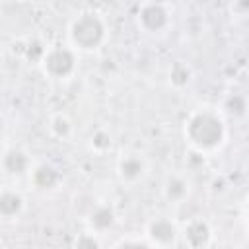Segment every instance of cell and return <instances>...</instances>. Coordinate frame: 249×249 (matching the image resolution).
I'll return each instance as SVG.
<instances>
[{
	"mask_svg": "<svg viewBox=\"0 0 249 249\" xmlns=\"http://www.w3.org/2000/svg\"><path fill=\"white\" fill-rule=\"evenodd\" d=\"M183 136L191 150L202 156H212L220 152L228 140V124L222 111L214 107L193 109L185 119Z\"/></svg>",
	"mask_w": 249,
	"mask_h": 249,
	"instance_id": "cell-1",
	"label": "cell"
},
{
	"mask_svg": "<svg viewBox=\"0 0 249 249\" xmlns=\"http://www.w3.org/2000/svg\"><path fill=\"white\" fill-rule=\"evenodd\" d=\"M68 45L78 53H93L107 41V23L95 12H82L66 27Z\"/></svg>",
	"mask_w": 249,
	"mask_h": 249,
	"instance_id": "cell-2",
	"label": "cell"
},
{
	"mask_svg": "<svg viewBox=\"0 0 249 249\" xmlns=\"http://www.w3.org/2000/svg\"><path fill=\"white\" fill-rule=\"evenodd\" d=\"M78 62L80 60L76 49H72L68 43H56L47 47L39 66L49 80L66 82L74 78V74L78 72Z\"/></svg>",
	"mask_w": 249,
	"mask_h": 249,
	"instance_id": "cell-3",
	"label": "cell"
},
{
	"mask_svg": "<svg viewBox=\"0 0 249 249\" xmlns=\"http://www.w3.org/2000/svg\"><path fill=\"white\" fill-rule=\"evenodd\" d=\"M171 23L167 6L160 0H142L136 10V25L150 35L163 33Z\"/></svg>",
	"mask_w": 249,
	"mask_h": 249,
	"instance_id": "cell-4",
	"label": "cell"
},
{
	"mask_svg": "<svg viewBox=\"0 0 249 249\" xmlns=\"http://www.w3.org/2000/svg\"><path fill=\"white\" fill-rule=\"evenodd\" d=\"M117 177L121 179V183L134 187L138 183H142L148 175V160L138 152V150H126L117 158Z\"/></svg>",
	"mask_w": 249,
	"mask_h": 249,
	"instance_id": "cell-5",
	"label": "cell"
},
{
	"mask_svg": "<svg viewBox=\"0 0 249 249\" xmlns=\"http://www.w3.org/2000/svg\"><path fill=\"white\" fill-rule=\"evenodd\" d=\"M179 241L191 249L210 247L214 243V228L206 218L195 216L179 226Z\"/></svg>",
	"mask_w": 249,
	"mask_h": 249,
	"instance_id": "cell-6",
	"label": "cell"
},
{
	"mask_svg": "<svg viewBox=\"0 0 249 249\" xmlns=\"http://www.w3.org/2000/svg\"><path fill=\"white\" fill-rule=\"evenodd\" d=\"M144 235L152 247H173L179 243V226L167 216H156L146 222Z\"/></svg>",
	"mask_w": 249,
	"mask_h": 249,
	"instance_id": "cell-7",
	"label": "cell"
},
{
	"mask_svg": "<svg viewBox=\"0 0 249 249\" xmlns=\"http://www.w3.org/2000/svg\"><path fill=\"white\" fill-rule=\"evenodd\" d=\"M86 226L89 231L103 235L117 226V210L111 202H93L86 212Z\"/></svg>",
	"mask_w": 249,
	"mask_h": 249,
	"instance_id": "cell-8",
	"label": "cell"
},
{
	"mask_svg": "<svg viewBox=\"0 0 249 249\" xmlns=\"http://www.w3.org/2000/svg\"><path fill=\"white\" fill-rule=\"evenodd\" d=\"M33 167V160L27 150L19 146H10L0 156V169L10 177H23L29 175Z\"/></svg>",
	"mask_w": 249,
	"mask_h": 249,
	"instance_id": "cell-9",
	"label": "cell"
},
{
	"mask_svg": "<svg viewBox=\"0 0 249 249\" xmlns=\"http://www.w3.org/2000/svg\"><path fill=\"white\" fill-rule=\"evenodd\" d=\"M29 183L33 185L35 191L53 193L62 185V173L56 165L49 161H39V163H33L29 171Z\"/></svg>",
	"mask_w": 249,
	"mask_h": 249,
	"instance_id": "cell-10",
	"label": "cell"
},
{
	"mask_svg": "<svg viewBox=\"0 0 249 249\" xmlns=\"http://www.w3.org/2000/svg\"><path fill=\"white\" fill-rule=\"evenodd\" d=\"M193 193V183L187 175L173 171L169 175H165L163 183H161V196L169 202V204H183L189 200Z\"/></svg>",
	"mask_w": 249,
	"mask_h": 249,
	"instance_id": "cell-11",
	"label": "cell"
},
{
	"mask_svg": "<svg viewBox=\"0 0 249 249\" xmlns=\"http://www.w3.org/2000/svg\"><path fill=\"white\" fill-rule=\"evenodd\" d=\"M25 210V196L10 185L0 187V222H16Z\"/></svg>",
	"mask_w": 249,
	"mask_h": 249,
	"instance_id": "cell-12",
	"label": "cell"
},
{
	"mask_svg": "<svg viewBox=\"0 0 249 249\" xmlns=\"http://www.w3.org/2000/svg\"><path fill=\"white\" fill-rule=\"evenodd\" d=\"M47 128H49V134H51L54 140H58V142L70 140L72 134H74V123H72V119H70L66 113H62V111H56V113H53V115L49 117Z\"/></svg>",
	"mask_w": 249,
	"mask_h": 249,
	"instance_id": "cell-13",
	"label": "cell"
},
{
	"mask_svg": "<svg viewBox=\"0 0 249 249\" xmlns=\"http://www.w3.org/2000/svg\"><path fill=\"white\" fill-rule=\"evenodd\" d=\"M169 84H171V88H175V89H183V88H187L189 84H191V80H193V70H191V66L187 64V62H183V60H175L171 66H169Z\"/></svg>",
	"mask_w": 249,
	"mask_h": 249,
	"instance_id": "cell-14",
	"label": "cell"
},
{
	"mask_svg": "<svg viewBox=\"0 0 249 249\" xmlns=\"http://www.w3.org/2000/svg\"><path fill=\"white\" fill-rule=\"evenodd\" d=\"M113 148V136L107 128H95L89 136V150L103 156Z\"/></svg>",
	"mask_w": 249,
	"mask_h": 249,
	"instance_id": "cell-15",
	"label": "cell"
},
{
	"mask_svg": "<svg viewBox=\"0 0 249 249\" xmlns=\"http://www.w3.org/2000/svg\"><path fill=\"white\" fill-rule=\"evenodd\" d=\"M224 111L233 119H243L247 113V97L243 93H231L224 101Z\"/></svg>",
	"mask_w": 249,
	"mask_h": 249,
	"instance_id": "cell-16",
	"label": "cell"
},
{
	"mask_svg": "<svg viewBox=\"0 0 249 249\" xmlns=\"http://www.w3.org/2000/svg\"><path fill=\"white\" fill-rule=\"evenodd\" d=\"M45 51H47V45H43L39 39H27V41H25L23 58H25V60H31V62H35V64H39L41 58H43V54H45Z\"/></svg>",
	"mask_w": 249,
	"mask_h": 249,
	"instance_id": "cell-17",
	"label": "cell"
},
{
	"mask_svg": "<svg viewBox=\"0 0 249 249\" xmlns=\"http://www.w3.org/2000/svg\"><path fill=\"white\" fill-rule=\"evenodd\" d=\"M74 243H76V247H99V245H101L99 235L93 233V231H89V230H88L86 233H80Z\"/></svg>",
	"mask_w": 249,
	"mask_h": 249,
	"instance_id": "cell-18",
	"label": "cell"
},
{
	"mask_svg": "<svg viewBox=\"0 0 249 249\" xmlns=\"http://www.w3.org/2000/svg\"><path fill=\"white\" fill-rule=\"evenodd\" d=\"M140 247V245H144V247H152L150 245V241L146 239V235H142V237H123V239H119L117 243H115V247Z\"/></svg>",
	"mask_w": 249,
	"mask_h": 249,
	"instance_id": "cell-19",
	"label": "cell"
},
{
	"mask_svg": "<svg viewBox=\"0 0 249 249\" xmlns=\"http://www.w3.org/2000/svg\"><path fill=\"white\" fill-rule=\"evenodd\" d=\"M247 8H249V2L247 0H233V12L239 18H243L247 14Z\"/></svg>",
	"mask_w": 249,
	"mask_h": 249,
	"instance_id": "cell-20",
	"label": "cell"
},
{
	"mask_svg": "<svg viewBox=\"0 0 249 249\" xmlns=\"http://www.w3.org/2000/svg\"><path fill=\"white\" fill-rule=\"evenodd\" d=\"M224 189H226V185H224V183H222V181H220V183H218V177H216V179H214V181H212V191H218V193H222V191H224Z\"/></svg>",
	"mask_w": 249,
	"mask_h": 249,
	"instance_id": "cell-21",
	"label": "cell"
},
{
	"mask_svg": "<svg viewBox=\"0 0 249 249\" xmlns=\"http://www.w3.org/2000/svg\"><path fill=\"white\" fill-rule=\"evenodd\" d=\"M4 128H6V124H4V117L0 115V134L4 132Z\"/></svg>",
	"mask_w": 249,
	"mask_h": 249,
	"instance_id": "cell-22",
	"label": "cell"
},
{
	"mask_svg": "<svg viewBox=\"0 0 249 249\" xmlns=\"http://www.w3.org/2000/svg\"><path fill=\"white\" fill-rule=\"evenodd\" d=\"M2 2H19V0H2Z\"/></svg>",
	"mask_w": 249,
	"mask_h": 249,
	"instance_id": "cell-23",
	"label": "cell"
}]
</instances>
